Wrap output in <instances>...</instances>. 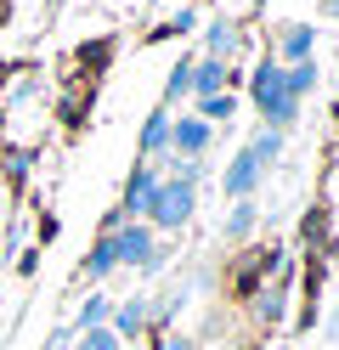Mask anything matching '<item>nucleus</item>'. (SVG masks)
Returning <instances> with one entry per match:
<instances>
[{"label":"nucleus","instance_id":"1","mask_svg":"<svg viewBox=\"0 0 339 350\" xmlns=\"http://www.w3.org/2000/svg\"><path fill=\"white\" fill-rule=\"evenodd\" d=\"M249 102H255L260 124L283 130V136H288V124L300 119V107H305V102H294V96L283 91V62H277V57H260V62H255V74H249Z\"/></svg>","mask_w":339,"mask_h":350},{"label":"nucleus","instance_id":"2","mask_svg":"<svg viewBox=\"0 0 339 350\" xmlns=\"http://www.w3.org/2000/svg\"><path fill=\"white\" fill-rule=\"evenodd\" d=\"M113 254H119V271L153 277V271H164L170 243H164L147 221H119V226H113Z\"/></svg>","mask_w":339,"mask_h":350},{"label":"nucleus","instance_id":"3","mask_svg":"<svg viewBox=\"0 0 339 350\" xmlns=\"http://www.w3.org/2000/svg\"><path fill=\"white\" fill-rule=\"evenodd\" d=\"M192 209H198V187L164 175V181H158V192H153V204H147V226H153L158 237H164V232H187Z\"/></svg>","mask_w":339,"mask_h":350},{"label":"nucleus","instance_id":"4","mask_svg":"<svg viewBox=\"0 0 339 350\" xmlns=\"http://www.w3.org/2000/svg\"><path fill=\"white\" fill-rule=\"evenodd\" d=\"M288 288H294V277H288V266L277 271V277H266L260 288H255V305H249V317H255V327H283L288 322Z\"/></svg>","mask_w":339,"mask_h":350},{"label":"nucleus","instance_id":"5","mask_svg":"<svg viewBox=\"0 0 339 350\" xmlns=\"http://www.w3.org/2000/svg\"><path fill=\"white\" fill-rule=\"evenodd\" d=\"M147 327H153V299H147V294H130V299H119V305L108 311V334L119 339V345L142 339Z\"/></svg>","mask_w":339,"mask_h":350},{"label":"nucleus","instance_id":"6","mask_svg":"<svg viewBox=\"0 0 339 350\" xmlns=\"http://www.w3.org/2000/svg\"><path fill=\"white\" fill-rule=\"evenodd\" d=\"M158 181H164V170H158V164H136V170H130L125 198H119V215H125V221H147V204H153Z\"/></svg>","mask_w":339,"mask_h":350},{"label":"nucleus","instance_id":"7","mask_svg":"<svg viewBox=\"0 0 339 350\" xmlns=\"http://www.w3.org/2000/svg\"><path fill=\"white\" fill-rule=\"evenodd\" d=\"M266 181V170L255 164V152H249V147H238L232 152V159H226V170H221V192H226V198H255V187Z\"/></svg>","mask_w":339,"mask_h":350},{"label":"nucleus","instance_id":"8","mask_svg":"<svg viewBox=\"0 0 339 350\" xmlns=\"http://www.w3.org/2000/svg\"><path fill=\"white\" fill-rule=\"evenodd\" d=\"M210 142H215V124H203L198 113L170 119V152H175V159H203Z\"/></svg>","mask_w":339,"mask_h":350},{"label":"nucleus","instance_id":"9","mask_svg":"<svg viewBox=\"0 0 339 350\" xmlns=\"http://www.w3.org/2000/svg\"><path fill=\"white\" fill-rule=\"evenodd\" d=\"M170 107H153L147 113V124H142V142H136V164H158L170 152Z\"/></svg>","mask_w":339,"mask_h":350},{"label":"nucleus","instance_id":"10","mask_svg":"<svg viewBox=\"0 0 339 350\" xmlns=\"http://www.w3.org/2000/svg\"><path fill=\"white\" fill-rule=\"evenodd\" d=\"M316 57V23H283L277 29V62L288 68V62H305Z\"/></svg>","mask_w":339,"mask_h":350},{"label":"nucleus","instance_id":"11","mask_svg":"<svg viewBox=\"0 0 339 350\" xmlns=\"http://www.w3.org/2000/svg\"><path fill=\"white\" fill-rule=\"evenodd\" d=\"M215 91H232V62L192 57V102H198V96H215Z\"/></svg>","mask_w":339,"mask_h":350},{"label":"nucleus","instance_id":"12","mask_svg":"<svg viewBox=\"0 0 339 350\" xmlns=\"http://www.w3.org/2000/svg\"><path fill=\"white\" fill-rule=\"evenodd\" d=\"M243 46V29L232 23V17H215L210 29H203V57H221V62H232Z\"/></svg>","mask_w":339,"mask_h":350},{"label":"nucleus","instance_id":"13","mask_svg":"<svg viewBox=\"0 0 339 350\" xmlns=\"http://www.w3.org/2000/svg\"><path fill=\"white\" fill-rule=\"evenodd\" d=\"M255 226H260V204L255 198H238L232 209H226V243H249V237H255Z\"/></svg>","mask_w":339,"mask_h":350},{"label":"nucleus","instance_id":"14","mask_svg":"<svg viewBox=\"0 0 339 350\" xmlns=\"http://www.w3.org/2000/svg\"><path fill=\"white\" fill-rule=\"evenodd\" d=\"M316 79H323V68H316V57H305V62H288V68H283V91H288L294 102H305V96L316 91Z\"/></svg>","mask_w":339,"mask_h":350},{"label":"nucleus","instance_id":"15","mask_svg":"<svg viewBox=\"0 0 339 350\" xmlns=\"http://www.w3.org/2000/svg\"><path fill=\"white\" fill-rule=\"evenodd\" d=\"M113 271H119L113 232H97V243H90V254H85V277H90V282H102V277H113Z\"/></svg>","mask_w":339,"mask_h":350},{"label":"nucleus","instance_id":"16","mask_svg":"<svg viewBox=\"0 0 339 350\" xmlns=\"http://www.w3.org/2000/svg\"><path fill=\"white\" fill-rule=\"evenodd\" d=\"M108 311H113V299H108V294H85L68 327H74V334H90V327H108Z\"/></svg>","mask_w":339,"mask_h":350},{"label":"nucleus","instance_id":"17","mask_svg":"<svg viewBox=\"0 0 339 350\" xmlns=\"http://www.w3.org/2000/svg\"><path fill=\"white\" fill-rule=\"evenodd\" d=\"M283 142H288L283 130H271V124H260L255 136H249V152H255V164H260V170H271V164L283 159Z\"/></svg>","mask_w":339,"mask_h":350},{"label":"nucleus","instance_id":"18","mask_svg":"<svg viewBox=\"0 0 339 350\" xmlns=\"http://www.w3.org/2000/svg\"><path fill=\"white\" fill-rule=\"evenodd\" d=\"M198 119H203V124H232V119H238V96H232V91L198 96Z\"/></svg>","mask_w":339,"mask_h":350},{"label":"nucleus","instance_id":"19","mask_svg":"<svg viewBox=\"0 0 339 350\" xmlns=\"http://www.w3.org/2000/svg\"><path fill=\"white\" fill-rule=\"evenodd\" d=\"M181 96H192V57H181L175 68H170V79H164V107L181 102Z\"/></svg>","mask_w":339,"mask_h":350},{"label":"nucleus","instance_id":"20","mask_svg":"<svg viewBox=\"0 0 339 350\" xmlns=\"http://www.w3.org/2000/svg\"><path fill=\"white\" fill-rule=\"evenodd\" d=\"M74 350H125L108 327H90V334H74Z\"/></svg>","mask_w":339,"mask_h":350},{"label":"nucleus","instance_id":"21","mask_svg":"<svg viewBox=\"0 0 339 350\" xmlns=\"http://www.w3.org/2000/svg\"><path fill=\"white\" fill-rule=\"evenodd\" d=\"M153 350H198V339H192V334H181V327H158Z\"/></svg>","mask_w":339,"mask_h":350},{"label":"nucleus","instance_id":"22","mask_svg":"<svg viewBox=\"0 0 339 350\" xmlns=\"http://www.w3.org/2000/svg\"><path fill=\"white\" fill-rule=\"evenodd\" d=\"M29 170H34V152H29V147L6 152V175H12V181H23V175H29Z\"/></svg>","mask_w":339,"mask_h":350},{"label":"nucleus","instance_id":"23","mask_svg":"<svg viewBox=\"0 0 339 350\" xmlns=\"http://www.w3.org/2000/svg\"><path fill=\"white\" fill-rule=\"evenodd\" d=\"M192 29H198V12H192V6H181V12L170 17V23L158 29V34H192Z\"/></svg>","mask_w":339,"mask_h":350},{"label":"nucleus","instance_id":"24","mask_svg":"<svg viewBox=\"0 0 339 350\" xmlns=\"http://www.w3.org/2000/svg\"><path fill=\"white\" fill-rule=\"evenodd\" d=\"M45 350H74V327H51V339H45Z\"/></svg>","mask_w":339,"mask_h":350},{"label":"nucleus","instance_id":"25","mask_svg":"<svg viewBox=\"0 0 339 350\" xmlns=\"http://www.w3.org/2000/svg\"><path fill=\"white\" fill-rule=\"evenodd\" d=\"M323 17H334V23H339V0H323Z\"/></svg>","mask_w":339,"mask_h":350}]
</instances>
